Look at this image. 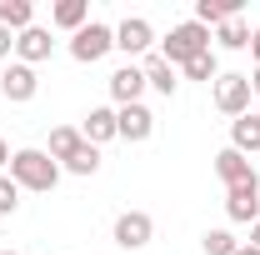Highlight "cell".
<instances>
[{"instance_id":"obj_2","label":"cell","mask_w":260,"mask_h":255,"mask_svg":"<svg viewBox=\"0 0 260 255\" xmlns=\"http://www.w3.org/2000/svg\"><path fill=\"white\" fill-rule=\"evenodd\" d=\"M205 50H210V30H205V25H195V20H180L175 30L165 35V50H160V60L180 70V65H190L195 55H205Z\"/></svg>"},{"instance_id":"obj_30","label":"cell","mask_w":260,"mask_h":255,"mask_svg":"<svg viewBox=\"0 0 260 255\" xmlns=\"http://www.w3.org/2000/svg\"><path fill=\"white\" fill-rule=\"evenodd\" d=\"M235 255H260V250H255V245H240V250H235Z\"/></svg>"},{"instance_id":"obj_25","label":"cell","mask_w":260,"mask_h":255,"mask_svg":"<svg viewBox=\"0 0 260 255\" xmlns=\"http://www.w3.org/2000/svg\"><path fill=\"white\" fill-rule=\"evenodd\" d=\"M10 50H15V30H5V25H0V60H5Z\"/></svg>"},{"instance_id":"obj_6","label":"cell","mask_w":260,"mask_h":255,"mask_svg":"<svg viewBox=\"0 0 260 255\" xmlns=\"http://www.w3.org/2000/svg\"><path fill=\"white\" fill-rule=\"evenodd\" d=\"M225 215L235 225H255L260 220V175H255V180H240V185H230V190H225Z\"/></svg>"},{"instance_id":"obj_7","label":"cell","mask_w":260,"mask_h":255,"mask_svg":"<svg viewBox=\"0 0 260 255\" xmlns=\"http://www.w3.org/2000/svg\"><path fill=\"white\" fill-rule=\"evenodd\" d=\"M35 90H40V75H35V65H20V60L5 65V75H0V95L10 100V105H25V100H35Z\"/></svg>"},{"instance_id":"obj_27","label":"cell","mask_w":260,"mask_h":255,"mask_svg":"<svg viewBox=\"0 0 260 255\" xmlns=\"http://www.w3.org/2000/svg\"><path fill=\"white\" fill-rule=\"evenodd\" d=\"M245 245H255V250H260V220L250 225V240H245Z\"/></svg>"},{"instance_id":"obj_32","label":"cell","mask_w":260,"mask_h":255,"mask_svg":"<svg viewBox=\"0 0 260 255\" xmlns=\"http://www.w3.org/2000/svg\"><path fill=\"white\" fill-rule=\"evenodd\" d=\"M0 255H15V250H0Z\"/></svg>"},{"instance_id":"obj_18","label":"cell","mask_w":260,"mask_h":255,"mask_svg":"<svg viewBox=\"0 0 260 255\" xmlns=\"http://www.w3.org/2000/svg\"><path fill=\"white\" fill-rule=\"evenodd\" d=\"M230 15H240V0H195V25H225Z\"/></svg>"},{"instance_id":"obj_8","label":"cell","mask_w":260,"mask_h":255,"mask_svg":"<svg viewBox=\"0 0 260 255\" xmlns=\"http://www.w3.org/2000/svg\"><path fill=\"white\" fill-rule=\"evenodd\" d=\"M150 45H155V30H150L145 15H125V20L115 25V50H125V55H150Z\"/></svg>"},{"instance_id":"obj_23","label":"cell","mask_w":260,"mask_h":255,"mask_svg":"<svg viewBox=\"0 0 260 255\" xmlns=\"http://www.w3.org/2000/svg\"><path fill=\"white\" fill-rule=\"evenodd\" d=\"M185 70V80H215L220 70H215V50H205V55H195L190 65H180Z\"/></svg>"},{"instance_id":"obj_5","label":"cell","mask_w":260,"mask_h":255,"mask_svg":"<svg viewBox=\"0 0 260 255\" xmlns=\"http://www.w3.org/2000/svg\"><path fill=\"white\" fill-rule=\"evenodd\" d=\"M110 235H115V245H120V250H145V245L155 240V220H150L145 210H120Z\"/></svg>"},{"instance_id":"obj_19","label":"cell","mask_w":260,"mask_h":255,"mask_svg":"<svg viewBox=\"0 0 260 255\" xmlns=\"http://www.w3.org/2000/svg\"><path fill=\"white\" fill-rule=\"evenodd\" d=\"M80 145H85L80 125H55V130H50V160H55V165H65V160L75 155Z\"/></svg>"},{"instance_id":"obj_9","label":"cell","mask_w":260,"mask_h":255,"mask_svg":"<svg viewBox=\"0 0 260 255\" xmlns=\"http://www.w3.org/2000/svg\"><path fill=\"white\" fill-rule=\"evenodd\" d=\"M105 85H110L115 110H120V105H140V95H145V70H140V65H120Z\"/></svg>"},{"instance_id":"obj_15","label":"cell","mask_w":260,"mask_h":255,"mask_svg":"<svg viewBox=\"0 0 260 255\" xmlns=\"http://www.w3.org/2000/svg\"><path fill=\"white\" fill-rule=\"evenodd\" d=\"M140 70H145V85H150V90H160V95H175V90H180L175 65H165L160 55H145V65H140Z\"/></svg>"},{"instance_id":"obj_10","label":"cell","mask_w":260,"mask_h":255,"mask_svg":"<svg viewBox=\"0 0 260 255\" xmlns=\"http://www.w3.org/2000/svg\"><path fill=\"white\" fill-rule=\"evenodd\" d=\"M115 125H120V140L140 145V140L155 135V115H150L145 105H120V110H115Z\"/></svg>"},{"instance_id":"obj_13","label":"cell","mask_w":260,"mask_h":255,"mask_svg":"<svg viewBox=\"0 0 260 255\" xmlns=\"http://www.w3.org/2000/svg\"><path fill=\"white\" fill-rule=\"evenodd\" d=\"M50 25H55V30H85V25H90V0H55V5H50Z\"/></svg>"},{"instance_id":"obj_31","label":"cell","mask_w":260,"mask_h":255,"mask_svg":"<svg viewBox=\"0 0 260 255\" xmlns=\"http://www.w3.org/2000/svg\"><path fill=\"white\" fill-rule=\"evenodd\" d=\"M250 115H255V125H260V110H250Z\"/></svg>"},{"instance_id":"obj_29","label":"cell","mask_w":260,"mask_h":255,"mask_svg":"<svg viewBox=\"0 0 260 255\" xmlns=\"http://www.w3.org/2000/svg\"><path fill=\"white\" fill-rule=\"evenodd\" d=\"M250 90H255V95H260V65H255V75H250Z\"/></svg>"},{"instance_id":"obj_11","label":"cell","mask_w":260,"mask_h":255,"mask_svg":"<svg viewBox=\"0 0 260 255\" xmlns=\"http://www.w3.org/2000/svg\"><path fill=\"white\" fill-rule=\"evenodd\" d=\"M50 50H55V40H50V30H45V25H30V30L15 35V60H20V65L50 60Z\"/></svg>"},{"instance_id":"obj_21","label":"cell","mask_w":260,"mask_h":255,"mask_svg":"<svg viewBox=\"0 0 260 255\" xmlns=\"http://www.w3.org/2000/svg\"><path fill=\"white\" fill-rule=\"evenodd\" d=\"M60 170H70V175H95V170H100V150H95V145H90V140H85V145H80L75 155L65 160Z\"/></svg>"},{"instance_id":"obj_16","label":"cell","mask_w":260,"mask_h":255,"mask_svg":"<svg viewBox=\"0 0 260 255\" xmlns=\"http://www.w3.org/2000/svg\"><path fill=\"white\" fill-rule=\"evenodd\" d=\"M230 150H240L245 160L260 150V125H255V115H240V120H230Z\"/></svg>"},{"instance_id":"obj_26","label":"cell","mask_w":260,"mask_h":255,"mask_svg":"<svg viewBox=\"0 0 260 255\" xmlns=\"http://www.w3.org/2000/svg\"><path fill=\"white\" fill-rule=\"evenodd\" d=\"M250 55H255V65H260V25L250 30Z\"/></svg>"},{"instance_id":"obj_17","label":"cell","mask_w":260,"mask_h":255,"mask_svg":"<svg viewBox=\"0 0 260 255\" xmlns=\"http://www.w3.org/2000/svg\"><path fill=\"white\" fill-rule=\"evenodd\" d=\"M210 40H215L220 50H250V25H245L240 15H230L225 25H215V30H210Z\"/></svg>"},{"instance_id":"obj_22","label":"cell","mask_w":260,"mask_h":255,"mask_svg":"<svg viewBox=\"0 0 260 255\" xmlns=\"http://www.w3.org/2000/svg\"><path fill=\"white\" fill-rule=\"evenodd\" d=\"M200 245H205V255H235V250H240V240H235L230 230H205Z\"/></svg>"},{"instance_id":"obj_12","label":"cell","mask_w":260,"mask_h":255,"mask_svg":"<svg viewBox=\"0 0 260 255\" xmlns=\"http://www.w3.org/2000/svg\"><path fill=\"white\" fill-rule=\"evenodd\" d=\"M80 135L90 140V145H105V140H120V125H115V105H95L90 115H85V125H80Z\"/></svg>"},{"instance_id":"obj_3","label":"cell","mask_w":260,"mask_h":255,"mask_svg":"<svg viewBox=\"0 0 260 255\" xmlns=\"http://www.w3.org/2000/svg\"><path fill=\"white\" fill-rule=\"evenodd\" d=\"M250 75H240V70H225V75H215V110L230 115V120H240V115H250Z\"/></svg>"},{"instance_id":"obj_28","label":"cell","mask_w":260,"mask_h":255,"mask_svg":"<svg viewBox=\"0 0 260 255\" xmlns=\"http://www.w3.org/2000/svg\"><path fill=\"white\" fill-rule=\"evenodd\" d=\"M0 165H10V145H5V135H0Z\"/></svg>"},{"instance_id":"obj_1","label":"cell","mask_w":260,"mask_h":255,"mask_svg":"<svg viewBox=\"0 0 260 255\" xmlns=\"http://www.w3.org/2000/svg\"><path fill=\"white\" fill-rule=\"evenodd\" d=\"M10 180L20 185V190H35V195H45V190H55V180H60V165L50 160V150H15L10 155Z\"/></svg>"},{"instance_id":"obj_4","label":"cell","mask_w":260,"mask_h":255,"mask_svg":"<svg viewBox=\"0 0 260 255\" xmlns=\"http://www.w3.org/2000/svg\"><path fill=\"white\" fill-rule=\"evenodd\" d=\"M115 50V25H100V20H90L85 30H75L70 35V55L80 65H95V60H105Z\"/></svg>"},{"instance_id":"obj_24","label":"cell","mask_w":260,"mask_h":255,"mask_svg":"<svg viewBox=\"0 0 260 255\" xmlns=\"http://www.w3.org/2000/svg\"><path fill=\"white\" fill-rule=\"evenodd\" d=\"M20 210V185L10 175H0V215H15Z\"/></svg>"},{"instance_id":"obj_20","label":"cell","mask_w":260,"mask_h":255,"mask_svg":"<svg viewBox=\"0 0 260 255\" xmlns=\"http://www.w3.org/2000/svg\"><path fill=\"white\" fill-rule=\"evenodd\" d=\"M0 25H5V30H30L35 25V5L30 0H0Z\"/></svg>"},{"instance_id":"obj_14","label":"cell","mask_w":260,"mask_h":255,"mask_svg":"<svg viewBox=\"0 0 260 255\" xmlns=\"http://www.w3.org/2000/svg\"><path fill=\"white\" fill-rule=\"evenodd\" d=\"M215 175L225 180V190H230V185H240V180H255V165L240 155V150H230V145H225V150L215 155Z\"/></svg>"}]
</instances>
